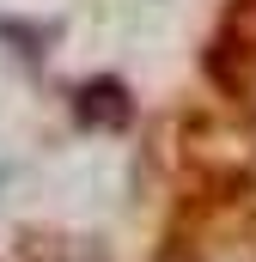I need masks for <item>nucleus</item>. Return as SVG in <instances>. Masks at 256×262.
I'll list each match as a JSON object with an SVG mask.
<instances>
[{"instance_id":"f257e3e1","label":"nucleus","mask_w":256,"mask_h":262,"mask_svg":"<svg viewBox=\"0 0 256 262\" xmlns=\"http://www.w3.org/2000/svg\"><path fill=\"white\" fill-rule=\"evenodd\" d=\"M73 116H79V122H128V92L116 79H92V85L73 98Z\"/></svg>"}]
</instances>
